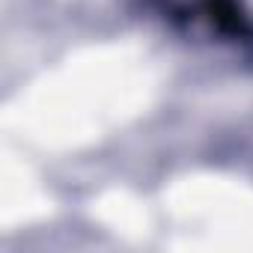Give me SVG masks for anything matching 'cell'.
<instances>
[{"label":"cell","mask_w":253,"mask_h":253,"mask_svg":"<svg viewBox=\"0 0 253 253\" xmlns=\"http://www.w3.org/2000/svg\"><path fill=\"white\" fill-rule=\"evenodd\" d=\"M146 9L185 39L223 45L253 57V12L244 0H143Z\"/></svg>","instance_id":"6da1fadb"}]
</instances>
